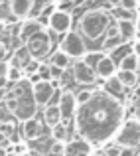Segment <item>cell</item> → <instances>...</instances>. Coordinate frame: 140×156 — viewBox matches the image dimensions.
Here are the masks:
<instances>
[{
    "label": "cell",
    "instance_id": "cell-34",
    "mask_svg": "<svg viewBox=\"0 0 140 156\" xmlns=\"http://www.w3.org/2000/svg\"><path fill=\"white\" fill-rule=\"evenodd\" d=\"M132 97H134V99H140V85H138V87H136V89H134V93H132Z\"/></svg>",
    "mask_w": 140,
    "mask_h": 156
},
{
    "label": "cell",
    "instance_id": "cell-36",
    "mask_svg": "<svg viewBox=\"0 0 140 156\" xmlns=\"http://www.w3.org/2000/svg\"><path fill=\"white\" fill-rule=\"evenodd\" d=\"M53 2H55V4H71V0H53Z\"/></svg>",
    "mask_w": 140,
    "mask_h": 156
},
{
    "label": "cell",
    "instance_id": "cell-19",
    "mask_svg": "<svg viewBox=\"0 0 140 156\" xmlns=\"http://www.w3.org/2000/svg\"><path fill=\"white\" fill-rule=\"evenodd\" d=\"M117 77H118V81H121V83L124 85L126 89H136L138 85H140V75H138V71H122V69H118Z\"/></svg>",
    "mask_w": 140,
    "mask_h": 156
},
{
    "label": "cell",
    "instance_id": "cell-3",
    "mask_svg": "<svg viewBox=\"0 0 140 156\" xmlns=\"http://www.w3.org/2000/svg\"><path fill=\"white\" fill-rule=\"evenodd\" d=\"M10 93L18 99V111L14 113V117L18 119L20 122H26L30 119H36V113H38V101L34 97V83L24 77L22 81L12 85Z\"/></svg>",
    "mask_w": 140,
    "mask_h": 156
},
{
    "label": "cell",
    "instance_id": "cell-30",
    "mask_svg": "<svg viewBox=\"0 0 140 156\" xmlns=\"http://www.w3.org/2000/svg\"><path fill=\"white\" fill-rule=\"evenodd\" d=\"M121 8L128 12H136L138 10V0H121Z\"/></svg>",
    "mask_w": 140,
    "mask_h": 156
},
{
    "label": "cell",
    "instance_id": "cell-12",
    "mask_svg": "<svg viewBox=\"0 0 140 156\" xmlns=\"http://www.w3.org/2000/svg\"><path fill=\"white\" fill-rule=\"evenodd\" d=\"M117 67H118L117 61H114L110 55H107V53H101V55L97 57V61H95V71H97V75L101 77V79L117 77V73H118Z\"/></svg>",
    "mask_w": 140,
    "mask_h": 156
},
{
    "label": "cell",
    "instance_id": "cell-35",
    "mask_svg": "<svg viewBox=\"0 0 140 156\" xmlns=\"http://www.w3.org/2000/svg\"><path fill=\"white\" fill-rule=\"evenodd\" d=\"M71 2H73V6H81V4H83L85 0H71Z\"/></svg>",
    "mask_w": 140,
    "mask_h": 156
},
{
    "label": "cell",
    "instance_id": "cell-6",
    "mask_svg": "<svg viewBox=\"0 0 140 156\" xmlns=\"http://www.w3.org/2000/svg\"><path fill=\"white\" fill-rule=\"evenodd\" d=\"M71 75H73V81L83 85V87H93L99 79L97 71H95V65H91L87 59H77L71 65Z\"/></svg>",
    "mask_w": 140,
    "mask_h": 156
},
{
    "label": "cell",
    "instance_id": "cell-28",
    "mask_svg": "<svg viewBox=\"0 0 140 156\" xmlns=\"http://www.w3.org/2000/svg\"><path fill=\"white\" fill-rule=\"evenodd\" d=\"M40 67H42V63H40L38 59H32L30 63L26 65L24 73H26V75H30V77H34V75H38V73H40Z\"/></svg>",
    "mask_w": 140,
    "mask_h": 156
},
{
    "label": "cell",
    "instance_id": "cell-25",
    "mask_svg": "<svg viewBox=\"0 0 140 156\" xmlns=\"http://www.w3.org/2000/svg\"><path fill=\"white\" fill-rule=\"evenodd\" d=\"M95 93H97V91H95V89H91V87L81 89V91L77 93V103H79V107H81V105H87L89 101L95 97Z\"/></svg>",
    "mask_w": 140,
    "mask_h": 156
},
{
    "label": "cell",
    "instance_id": "cell-33",
    "mask_svg": "<svg viewBox=\"0 0 140 156\" xmlns=\"http://www.w3.org/2000/svg\"><path fill=\"white\" fill-rule=\"evenodd\" d=\"M134 53L140 57V40H138V42H134Z\"/></svg>",
    "mask_w": 140,
    "mask_h": 156
},
{
    "label": "cell",
    "instance_id": "cell-16",
    "mask_svg": "<svg viewBox=\"0 0 140 156\" xmlns=\"http://www.w3.org/2000/svg\"><path fill=\"white\" fill-rule=\"evenodd\" d=\"M32 59H34V57H32V53H30V50H28V46H26V44H22L20 48H16V50H14V53H12V57H10V61H8V63L14 65V67L26 69V65L30 63Z\"/></svg>",
    "mask_w": 140,
    "mask_h": 156
},
{
    "label": "cell",
    "instance_id": "cell-26",
    "mask_svg": "<svg viewBox=\"0 0 140 156\" xmlns=\"http://www.w3.org/2000/svg\"><path fill=\"white\" fill-rule=\"evenodd\" d=\"M22 79H24V69L10 65V71H8V81L14 85V83H18V81H22Z\"/></svg>",
    "mask_w": 140,
    "mask_h": 156
},
{
    "label": "cell",
    "instance_id": "cell-37",
    "mask_svg": "<svg viewBox=\"0 0 140 156\" xmlns=\"http://www.w3.org/2000/svg\"><path fill=\"white\" fill-rule=\"evenodd\" d=\"M136 30H138V36H140V16L136 18Z\"/></svg>",
    "mask_w": 140,
    "mask_h": 156
},
{
    "label": "cell",
    "instance_id": "cell-17",
    "mask_svg": "<svg viewBox=\"0 0 140 156\" xmlns=\"http://www.w3.org/2000/svg\"><path fill=\"white\" fill-rule=\"evenodd\" d=\"M71 59H73V57L69 55V53H65V51L59 48V50H55L51 55H49V65H53V67H59V69H63V71H67L69 65H73Z\"/></svg>",
    "mask_w": 140,
    "mask_h": 156
},
{
    "label": "cell",
    "instance_id": "cell-2",
    "mask_svg": "<svg viewBox=\"0 0 140 156\" xmlns=\"http://www.w3.org/2000/svg\"><path fill=\"white\" fill-rule=\"evenodd\" d=\"M113 26L110 24V14L103 8H89L87 12H83L79 18V34L89 42H97L103 36H107V30Z\"/></svg>",
    "mask_w": 140,
    "mask_h": 156
},
{
    "label": "cell",
    "instance_id": "cell-14",
    "mask_svg": "<svg viewBox=\"0 0 140 156\" xmlns=\"http://www.w3.org/2000/svg\"><path fill=\"white\" fill-rule=\"evenodd\" d=\"M44 122H46L49 129H53V126L63 122V113H61V107L57 101H53L51 105H47L44 109Z\"/></svg>",
    "mask_w": 140,
    "mask_h": 156
},
{
    "label": "cell",
    "instance_id": "cell-20",
    "mask_svg": "<svg viewBox=\"0 0 140 156\" xmlns=\"http://www.w3.org/2000/svg\"><path fill=\"white\" fill-rule=\"evenodd\" d=\"M138 65H140V57L134 51H128L118 61V69H122V71H138Z\"/></svg>",
    "mask_w": 140,
    "mask_h": 156
},
{
    "label": "cell",
    "instance_id": "cell-15",
    "mask_svg": "<svg viewBox=\"0 0 140 156\" xmlns=\"http://www.w3.org/2000/svg\"><path fill=\"white\" fill-rule=\"evenodd\" d=\"M20 134H22V140H36V138L42 136V122L30 119V121L22 122L20 126Z\"/></svg>",
    "mask_w": 140,
    "mask_h": 156
},
{
    "label": "cell",
    "instance_id": "cell-11",
    "mask_svg": "<svg viewBox=\"0 0 140 156\" xmlns=\"http://www.w3.org/2000/svg\"><path fill=\"white\" fill-rule=\"evenodd\" d=\"M42 30H46V26H44L42 20H38V18H26V20L20 22L18 38H20V42H22V44H28L36 34H38V32H42Z\"/></svg>",
    "mask_w": 140,
    "mask_h": 156
},
{
    "label": "cell",
    "instance_id": "cell-9",
    "mask_svg": "<svg viewBox=\"0 0 140 156\" xmlns=\"http://www.w3.org/2000/svg\"><path fill=\"white\" fill-rule=\"evenodd\" d=\"M59 107H61V113H63V122L67 125L69 121H75V115H77V109H79V103H77V93L69 91V89H63L59 95Z\"/></svg>",
    "mask_w": 140,
    "mask_h": 156
},
{
    "label": "cell",
    "instance_id": "cell-42",
    "mask_svg": "<svg viewBox=\"0 0 140 156\" xmlns=\"http://www.w3.org/2000/svg\"><path fill=\"white\" fill-rule=\"evenodd\" d=\"M138 2H140V0H138Z\"/></svg>",
    "mask_w": 140,
    "mask_h": 156
},
{
    "label": "cell",
    "instance_id": "cell-40",
    "mask_svg": "<svg viewBox=\"0 0 140 156\" xmlns=\"http://www.w3.org/2000/svg\"><path fill=\"white\" fill-rule=\"evenodd\" d=\"M138 75H140V65H138Z\"/></svg>",
    "mask_w": 140,
    "mask_h": 156
},
{
    "label": "cell",
    "instance_id": "cell-8",
    "mask_svg": "<svg viewBox=\"0 0 140 156\" xmlns=\"http://www.w3.org/2000/svg\"><path fill=\"white\" fill-rule=\"evenodd\" d=\"M57 87L51 83V81H44V79H38L34 81V97L36 101H38L40 107H44L46 109L47 105H51V99L53 97H57Z\"/></svg>",
    "mask_w": 140,
    "mask_h": 156
},
{
    "label": "cell",
    "instance_id": "cell-4",
    "mask_svg": "<svg viewBox=\"0 0 140 156\" xmlns=\"http://www.w3.org/2000/svg\"><path fill=\"white\" fill-rule=\"evenodd\" d=\"M114 142L121 144L122 148H136L140 144V121L136 117L122 122V126H121V130H118Z\"/></svg>",
    "mask_w": 140,
    "mask_h": 156
},
{
    "label": "cell",
    "instance_id": "cell-1",
    "mask_svg": "<svg viewBox=\"0 0 140 156\" xmlns=\"http://www.w3.org/2000/svg\"><path fill=\"white\" fill-rule=\"evenodd\" d=\"M122 122H124V107L105 89L95 93L93 99L87 105H81L75 115L77 133L91 146H101L107 144L110 138H117Z\"/></svg>",
    "mask_w": 140,
    "mask_h": 156
},
{
    "label": "cell",
    "instance_id": "cell-24",
    "mask_svg": "<svg viewBox=\"0 0 140 156\" xmlns=\"http://www.w3.org/2000/svg\"><path fill=\"white\" fill-rule=\"evenodd\" d=\"M47 156H67V146H65V142H57V140H53L51 144H49Z\"/></svg>",
    "mask_w": 140,
    "mask_h": 156
},
{
    "label": "cell",
    "instance_id": "cell-18",
    "mask_svg": "<svg viewBox=\"0 0 140 156\" xmlns=\"http://www.w3.org/2000/svg\"><path fill=\"white\" fill-rule=\"evenodd\" d=\"M117 26H118V30H121V36H122L124 42H132L138 36L136 22H134V20H117Z\"/></svg>",
    "mask_w": 140,
    "mask_h": 156
},
{
    "label": "cell",
    "instance_id": "cell-38",
    "mask_svg": "<svg viewBox=\"0 0 140 156\" xmlns=\"http://www.w3.org/2000/svg\"><path fill=\"white\" fill-rule=\"evenodd\" d=\"M87 156H101V154H97V152H91V154H87Z\"/></svg>",
    "mask_w": 140,
    "mask_h": 156
},
{
    "label": "cell",
    "instance_id": "cell-13",
    "mask_svg": "<svg viewBox=\"0 0 140 156\" xmlns=\"http://www.w3.org/2000/svg\"><path fill=\"white\" fill-rule=\"evenodd\" d=\"M34 4H36V0H8L10 12H12V14H14L18 20L30 18L32 12H34Z\"/></svg>",
    "mask_w": 140,
    "mask_h": 156
},
{
    "label": "cell",
    "instance_id": "cell-21",
    "mask_svg": "<svg viewBox=\"0 0 140 156\" xmlns=\"http://www.w3.org/2000/svg\"><path fill=\"white\" fill-rule=\"evenodd\" d=\"M124 85L121 83V81H118V77H110V79H107L105 81V91L109 93V95H113V97H122L124 95Z\"/></svg>",
    "mask_w": 140,
    "mask_h": 156
},
{
    "label": "cell",
    "instance_id": "cell-22",
    "mask_svg": "<svg viewBox=\"0 0 140 156\" xmlns=\"http://www.w3.org/2000/svg\"><path fill=\"white\" fill-rule=\"evenodd\" d=\"M51 136H53V140H57V142H67L69 140V129H67V125L61 122V125L53 126V129H51Z\"/></svg>",
    "mask_w": 140,
    "mask_h": 156
},
{
    "label": "cell",
    "instance_id": "cell-29",
    "mask_svg": "<svg viewBox=\"0 0 140 156\" xmlns=\"http://www.w3.org/2000/svg\"><path fill=\"white\" fill-rule=\"evenodd\" d=\"M0 126H2V138H8V140H10L12 133H14V122L2 119V125H0Z\"/></svg>",
    "mask_w": 140,
    "mask_h": 156
},
{
    "label": "cell",
    "instance_id": "cell-32",
    "mask_svg": "<svg viewBox=\"0 0 140 156\" xmlns=\"http://www.w3.org/2000/svg\"><path fill=\"white\" fill-rule=\"evenodd\" d=\"M107 4L110 8H121V0H107Z\"/></svg>",
    "mask_w": 140,
    "mask_h": 156
},
{
    "label": "cell",
    "instance_id": "cell-27",
    "mask_svg": "<svg viewBox=\"0 0 140 156\" xmlns=\"http://www.w3.org/2000/svg\"><path fill=\"white\" fill-rule=\"evenodd\" d=\"M122 146L117 144V142H110V144L105 146V150H103V156H122Z\"/></svg>",
    "mask_w": 140,
    "mask_h": 156
},
{
    "label": "cell",
    "instance_id": "cell-39",
    "mask_svg": "<svg viewBox=\"0 0 140 156\" xmlns=\"http://www.w3.org/2000/svg\"><path fill=\"white\" fill-rule=\"evenodd\" d=\"M136 119H138V121H140V111H138V115H136Z\"/></svg>",
    "mask_w": 140,
    "mask_h": 156
},
{
    "label": "cell",
    "instance_id": "cell-23",
    "mask_svg": "<svg viewBox=\"0 0 140 156\" xmlns=\"http://www.w3.org/2000/svg\"><path fill=\"white\" fill-rule=\"evenodd\" d=\"M124 44V40H122V36H113V38H105L103 40V48L101 50L105 51H113V50H118V48Z\"/></svg>",
    "mask_w": 140,
    "mask_h": 156
},
{
    "label": "cell",
    "instance_id": "cell-31",
    "mask_svg": "<svg viewBox=\"0 0 140 156\" xmlns=\"http://www.w3.org/2000/svg\"><path fill=\"white\" fill-rule=\"evenodd\" d=\"M122 156H136V148H124Z\"/></svg>",
    "mask_w": 140,
    "mask_h": 156
},
{
    "label": "cell",
    "instance_id": "cell-5",
    "mask_svg": "<svg viewBox=\"0 0 140 156\" xmlns=\"http://www.w3.org/2000/svg\"><path fill=\"white\" fill-rule=\"evenodd\" d=\"M26 46H28V50H30V53H32L34 59H38V61L46 59V57L51 55V46H53L51 34H49L47 30L38 32V34H36Z\"/></svg>",
    "mask_w": 140,
    "mask_h": 156
},
{
    "label": "cell",
    "instance_id": "cell-41",
    "mask_svg": "<svg viewBox=\"0 0 140 156\" xmlns=\"http://www.w3.org/2000/svg\"><path fill=\"white\" fill-rule=\"evenodd\" d=\"M14 156H20V154H14Z\"/></svg>",
    "mask_w": 140,
    "mask_h": 156
},
{
    "label": "cell",
    "instance_id": "cell-7",
    "mask_svg": "<svg viewBox=\"0 0 140 156\" xmlns=\"http://www.w3.org/2000/svg\"><path fill=\"white\" fill-rule=\"evenodd\" d=\"M61 50L73 57V59H81L83 55H87V42L79 32H67L61 40Z\"/></svg>",
    "mask_w": 140,
    "mask_h": 156
},
{
    "label": "cell",
    "instance_id": "cell-10",
    "mask_svg": "<svg viewBox=\"0 0 140 156\" xmlns=\"http://www.w3.org/2000/svg\"><path fill=\"white\" fill-rule=\"evenodd\" d=\"M71 24H73V18L69 12L65 10H55L51 14V18L47 20V28L51 32H55V34H67V32H71Z\"/></svg>",
    "mask_w": 140,
    "mask_h": 156
}]
</instances>
